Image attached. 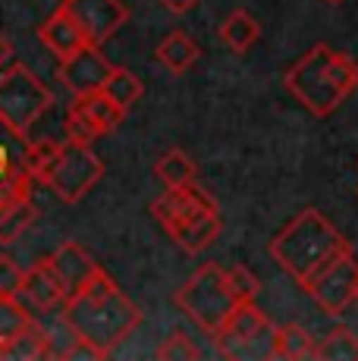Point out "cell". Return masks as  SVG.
<instances>
[{"instance_id": "cell-1", "label": "cell", "mask_w": 358, "mask_h": 361, "mask_svg": "<svg viewBox=\"0 0 358 361\" xmlns=\"http://www.w3.org/2000/svg\"><path fill=\"white\" fill-rule=\"evenodd\" d=\"M60 311H63L66 324L73 327L75 336L98 358H107L142 324V308L110 280L104 267L85 286L66 295Z\"/></svg>"}, {"instance_id": "cell-2", "label": "cell", "mask_w": 358, "mask_h": 361, "mask_svg": "<svg viewBox=\"0 0 358 361\" xmlns=\"http://www.w3.org/2000/svg\"><path fill=\"white\" fill-rule=\"evenodd\" d=\"M283 82L308 114L327 120L358 88V63L330 44H314L305 57L286 69Z\"/></svg>"}, {"instance_id": "cell-3", "label": "cell", "mask_w": 358, "mask_h": 361, "mask_svg": "<svg viewBox=\"0 0 358 361\" xmlns=\"http://www.w3.org/2000/svg\"><path fill=\"white\" fill-rule=\"evenodd\" d=\"M151 214L163 226V233L189 255L204 252L223 230L217 201L204 189H198V183L167 189L161 198H154Z\"/></svg>"}, {"instance_id": "cell-4", "label": "cell", "mask_w": 358, "mask_h": 361, "mask_svg": "<svg viewBox=\"0 0 358 361\" xmlns=\"http://www.w3.org/2000/svg\"><path fill=\"white\" fill-rule=\"evenodd\" d=\"M342 248H349L342 233L321 211L308 207V211H302L295 220H289L283 230L271 239V258L295 283H302L311 270H318L323 261L333 258Z\"/></svg>"}, {"instance_id": "cell-5", "label": "cell", "mask_w": 358, "mask_h": 361, "mask_svg": "<svg viewBox=\"0 0 358 361\" xmlns=\"http://www.w3.org/2000/svg\"><path fill=\"white\" fill-rule=\"evenodd\" d=\"M173 302L192 324H198L211 336L223 327L226 317L236 311V305H242L226 280L223 264H202L173 293Z\"/></svg>"}, {"instance_id": "cell-6", "label": "cell", "mask_w": 358, "mask_h": 361, "mask_svg": "<svg viewBox=\"0 0 358 361\" xmlns=\"http://www.w3.org/2000/svg\"><path fill=\"white\" fill-rule=\"evenodd\" d=\"M54 107V94L29 66L13 63L0 69V120L19 135L32 138V129Z\"/></svg>"}, {"instance_id": "cell-7", "label": "cell", "mask_w": 358, "mask_h": 361, "mask_svg": "<svg viewBox=\"0 0 358 361\" xmlns=\"http://www.w3.org/2000/svg\"><path fill=\"white\" fill-rule=\"evenodd\" d=\"M101 176H104V161L92 151V145L63 142L54 161L38 176V183H44L60 201L75 204L101 183Z\"/></svg>"}, {"instance_id": "cell-8", "label": "cell", "mask_w": 358, "mask_h": 361, "mask_svg": "<svg viewBox=\"0 0 358 361\" xmlns=\"http://www.w3.org/2000/svg\"><path fill=\"white\" fill-rule=\"evenodd\" d=\"M299 286L305 289V295H311V302L323 314L330 317L346 314L358 302V258L352 255V245L336 252L333 258H327Z\"/></svg>"}, {"instance_id": "cell-9", "label": "cell", "mask_w": 358, "mask_h": 361, "mask_svg": "<svg viewBox=\"0 0 358 361\" xmlns=\"http://www.w3.org/2000/svg\"><path fill=\"white\" fill-rule=\"evenodd\" d=\"M273 324L267 321V314L258 308L254 302H242L236 305L226 324L214 333V345L223 358H245L254 355V345L261 339H271Z\"/></svg>"}, {"instance_id": "cell-10", "label": "cell", "mask_w": 358, "mask_h": 361, "mask_svg": "<svg viewBox=\"0 0 358 361\" xmlns=\"http://www.w3.org/2000/svg\"><path fill=\"white\" fill-rule=\"evenodd\" d=\"M63 6L85 41L94 47L113 38L129 19V6L123 0H63Z\"/></svg>"}, {"instance_id": "cell-11", "label": "cell", "mask_w": 358, "mask_h": 361, "mask_svg": "<svg viewBox=\"0 0 358 361\" xmlns=\"http://www.w3.org/2000/svg\"><path fill=\"white\" fill-rule=\"evenodd\" d=\"M110 69H113V63L101 54V47L85 44L75 54H70L66 60H60V82L70 88L73 98H79V94L101 92Z\"/></svg>"}, {"instance_id": "cell-12", "label": "cell", "mask_w": 358, "mask_h": 361, "mask_svg": "<svg viewBox=\"0 0 358 361\" xmlns=\"http://www.w3.org/2000/svg\"><path fill=\"white\" fill-rule=\"evenodd\" d=\"M47 267L57 274V280L63 283L66 295L75 293L79 286H85L94 274L101 270V264L79 245V242H63L60 248H54V255L47 258Z\"/></svg>"}, {"instance_id": "cell-13", "label": "cell", "mask_w": 358, "mask_h": 361, "mask_svg": "<svg viewBox=\"0 0 358 361\" xmlns=\"http://www.w3.org/2000/svg\"><path fill=\"white\" fill-rule=\"evenodd\" d=\"M19 298H25L32 308L47 314V311H57L66 302V289L57 280V274L47 267V261H41L32 270H25L23 286H19Z\"/></svg>"}, {"instance_id": "cell-14", "label": "cell", "mask_w": 358, "mask_h": 361, "mask_svg": "<svg viewBox=\"0 0 358 361\" xmlns=\"http://www.w3.org/2000/svg\"><path fill=\"white\" fill-rule=\"evenodd\" d=\"M38 38H41V44H44L57 60H66L70 54H75L79 47L88 44L85 35L79 32V25H75L73 16L66 13V6H60V10L54 13V16L47 19L44 25H41V29H38Z\"/></svg>"}, {"instance_id": "cell-15", "label": "cell", "mask_w": 358, "mask_h": 361, "mask_svg": "<svg viewBox=\"0 0 358 361\" xmlns=\"http://www.w3.org/2000/svg\"><path fill=\"white\" fill-rule=\"evenodd\" d=\"M318 339L311 336L305 327L299 324H280L271 330V343H267V358H280V361H302L314 355Z\"/></svg>"}, {"instance_id": "cell-16", "label": "cell", "mask_w": 358, "mask_h": 361, "mask_svg": "<svg viewBox=\"0 0 358 361\" xmlns=\"http://www.w3.org/2000/svg\"><path fill=\"white\" fill-rule=\"evenodd\" d=\"M154 57L161 60L163 66L170 69V73H185V69H192L198 63V57H202V47H198V41L192 38L189 32H170L167 38L157 44Z\"/></svg>"}, {"instance_id": "cell-17", "label": "cell", "mask_w": 358, "mask_h": 361, "mask_svg": "<svg viewBox=\"0 0 358 361\" xmlns=\"http://www.w3.org/2000/svg\"><path fill=\"white\" fill-rule=\"evenodd\" d=\"M73 107L79 110L82 116H85L88 123H92L94 129L101 132V135H107V132H113L120 126L123 120H126V110L116 107L113 101L107 98L104 92H92V94H79V98L73 101Z\"/></svg>"}, {"instance_id": "cell-18", "label": "cell", "mask_w": 358, "mask_h": 361, "mask_svg": "<svg viewBox=\"0 0 358 361\" xmlns=\"http://www.w3.org/2000/svg\"><path fill=\"white\" fill-rule=\"evenodd\" d=\"M261 38V25L249 10H233L220 25V41L230 47L233 54H245L254 47V41Z\"/></svg>"}, {"instance_id": "cell-19", "label": "cell", "mask_w": 358, "mask_h": 361, "mask_svg": "<svg viewBox=\"0 0 358 361\" xmlns=\"http://www.w3.org/2000/svg\"><path fill=\"white\" fill-rule=\"evenodd\" d=\"M154 173L167 189H179V185H189V183H198V166L192 161L185 151L179 148H170L157 157L154 164Z\"/></svg>"}, {"instance_id": "cell-20", "label": "cell", "mask_w": 358, "mask_h": 361, "mask_svg": "<svg viewBox=\"0 0 358 361\" xmlns=\"http://www.w3.org/2000/svg\"><path fill=\"white\" fill-rule=\"evenodd\" d=\"M314 361H358V333L349 327L330 330L323 339L314 345Z\"/></svg>"}, {"instance_id": "cell-21", "label": "cell", "mask_w": 358, "mask_h": 361, "mask_svg": "<svg viewBox=\"0 0 358 361\" xmlns=\"http://www.w3.org/2000/svg\"><path fill=\"white\" fill-rule=\"evenodd\" d=\"M101 92L107 94L110 101L116 104V107H123V110H129L135 101L142 98V79L135 73H129V69H123V66H113L110 69V75H107V82H104V88Z\"/></svg>"}, {"instance_id": "cell-22", "label": "cell", "mask_w": 358, "mask_h": 361, "mask_svg": "<svg viewBox=\"0 0 358 361\" xmlns=\"http://www.w3.org/2000/svg\"><path fill=\"white\" fill-rule=\"evenodd\" d=\"M32 324H35V317H32L29 305H25L23 298L19 295H0V343H6V339L25 333Z\"/></svg>"}, {"instance_id": "cell-23", "label": "cell", "mask_w": 358, "mask_h": 361, "mask_svg": "<svg viewBox=\"0 0 358 361\" xmlns=\"http://www.w3.org/2000/svg\"><path fill=\"white\" fill-rule=\"evenodd\" d=\"M0 358H16V361H32V358H47V343L44 333H41L38 321L32 324L25 333L0 343Z\"/></svg>"}, {"instance_id": "cell-24", "label": "cell", "mask_w": 358, "mask_h": 361, "mask_svg": "<svg viewBox=\"0 0 358 361\" xmlns=\"http://www.w3.org/2000/svg\"><path fill=\"white\" fill-rule=\"evenodd\" d=\"M25 145H29V138L19 135L10 123L0 120V176H6V173H13V170H23Z\"/></svg>"}, {"instance_id": "cell-25", "label": "cell", "mask_w": 358, "mask_h": 361, "mask_svg": "<svg viewBox=\"0 0 358 361\" xmlns=\"http://www.w3.org/2000/svg\"><path fill=\"white\" fill-rule=\"evenodd\" d=\"M32 220H35V204H32V198L0 211V242H4V245L16 242L19 235L32 226Z\"/></svg>"}, {"instance_id": "cell-26", "label": "cell", "mask_w": 358, "mask_h": 361, "mask_svg": "<svg viewBox=\"0 0 358 361\" xmlns=\"http://www.w3.org/2000/svg\"><path fill=\"white\" fill-rule=\"evenodd\" d=\"M32 185H35V176L29 170H13L6 176H0V211L6 207L19 204V201H29L32 198Z\"/></svg>"}, {"instance_id": "cell-27", "label": "cell", "mask_w": 358, "mask_h": 361, "mask_svg": "<svg viewBox=\"0 0 358 361\" xmlns=\"http://www.w3.org/2000/svg\"><path fill=\"white\" fill-rule=\"evenodd\" d=\"M60 138H29V145H25V170L32 173V176H41L44 173V166L54 161V154L60 151Z\"/></svg>"}, {"instance_id": "cell-28", "label": "cell", "mask_w": 358, "mask_h": 361, "mask_svg": "<svg viewBox=\"0 0 358 361\" xmlns=\"http://www.w3.org/2000/svg\"><path fill=\"white\" fill-rule=\"evenodd\" d=\"M154 355L161 361H185V358H202V352H198V345L192 343L189 333L173 330L161 345H157Z\"/></svg>"}, {"instance_id": "cell-29", "label": "cell", "mask_w": 358, "mask_h": 361, "mask_svg": "<svg viewBox=\"0 0 358 361\" xmlns=\"http://www.w3.org/2000/svg\"><path fill=\"white\" fill-rule=\"evenodd\" d=\"M94 138H101V132L79 114V110L70 104L66 110V120H63V142H73V145H94Z\"/></svg>"}, {"instance_id": "cell-30", "label": "cell", "mask_w": 358, "mask_h": 361, "mask_svg": "<svg viewBox=\"0 0 358 361\" xmlns=\"http://www.w3.org/2000/svg\"><path fill=\"white\" fill-rule=\"evenodd\" d=\"M226 280H230L233 293H236L239 302H254L258 298V280H254V274L249 267H242V264H236V267H226Z\"/></svg>"}, {"instance_id": "cell-31", "label": "cell", "mask_w": 358, "mask_h": 361, "mask_svg": "<svg viewBox=\"0 0 358 361\" xmlns=\"http://www.w3.org/2000/svg\"><path fill=\"white\" fill-rule=\"evenodd\" d=\"M23 276H25V270L19 264H13L10 258L0 255V295H19Z\"/></svg>"}, {"instance_id": "cell-32", "label": "cell", "mask_w": 358, "mask_h": 361, "mask_svg": "<svg viewBox=\"0 0 358 361\" xmlns=\"http://www.w3.org/2000/svg\"><path fill=\"white\" fill-rule=\"evenodd\" d=\"M157 4H161L167 13H173V16H185V13L195 10L202 0H157Z\"/></svg>"}, {"instance_id": "cell-33", "label": "cell", "mask_w": 358, "mask_h": 361, "mask_svg": "<svg viewBox=\"0 0 358 361\" xmlns=\"http://www.w3.org/2000/svg\"><path fill=\"white\" fill-rule=\"evenodd\" d=\"M13 54H16L13 51V41L6 38V35H0V69H6L13 63Z\"/></svg>"}, {"instance_id": "cell-34", "label": "cell", "mask_w": 358, "mask_h": 361, "mask_svg": "<svg viewBox=\"0 0 358 361\" xmlns=\"http://www.w3.org/2000/svg\"><path fill=\"white\" fill-rule=\"evenodd\" d=\"M327 4H342V0H327Z\"/></svg>"}]
</instances>
